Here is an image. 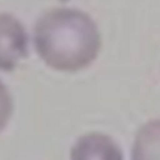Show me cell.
Returning <instances> with one entry per match:
<instances>
[{"instance_id":"6da1fadb","label":"cell","mask_w":160,"mask_h":160,"mask_svg":"<svg viewBox=\"0 0 160 160\" xmlns=\"http://www.w3.org/2000/svg\"><path fill=\"white\" fill-rule=\"evenodd\" d=\"M34 46L49 68L75 72L96 60L101 38L89 14L72 8H56L38 19L34 26Z\"/></svg>"},{"instance_id":"3957f363","label":"cell","mask_w":160,"mask_h":160,"mask_svg":"<svg viewBox=\"0 0 160 160\" xmlns=\"http://www.w3.org/2000/svg\"><path fill=\"white\" fill-rule=\"evenodd\" d=\"M70 160H124V156L111 136L89 132L75 141L70 150Z\"/></svg>"},{"instance_id":"8992f818","label":"cell","mask_w":160,"mask_h":160,"mask_svg":"<svg viewBox=\"0 0 160 160\" xmlns=\"http://www.w3.org/2000/svg\"><path fill=\"white\" fill-rule=\"evenodd\" d=\"M61 2H66V1H69V0H60Z\"/></svg>"},{"instance_id":"277c9868","label":"cell","mask_w":160,"mask_h":160,"mask_svg":"<svg viewBox=\"0 0 160 160\" xmlns=\"http://www.w3.org/2000/svg\"><path fill=\"white\" fill-rule=\"evenodd\" d=\"M131 160H160V119L150 120L138 130Z\"/></svg>"},{"instance_id":"5b68a950","label":"cell","mask_w":160,"mask_h":160,"mask_svg":"<svg viewBox=\"0 0 160 160\" xmlns=\"http://www.w3.org/2000/svg\"><path fill=\"white\" fill-rule=\"evenodd\" d=\"M14 111V101L9 89L0 80V132L6 128Z\"/></svg>"},{"instance_id":"7a4b0ae2","label":"cell","mask_w":160,"mask_h":160,"mask_svg":"<svg viewBox=\"0 0 160 160\" xmlns=\"http://www.w3.org/2000/svg\"><path fill=\"white\" fill-rule=\"evenodd\" d=\"M28 54L29 38L24 25L14 15L0 12V71H12Z\"/></svg>"}]
</instances>
